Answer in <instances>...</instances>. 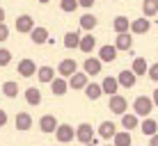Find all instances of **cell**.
Instances as JSON below:
<instances>
[{"instance_id":"4dcf8cb0","label":"cell","mask_w":158,"mask_h":146,"mask_svg":"<svg viewBox=\"0 0 158 146\" xmlns=\"http://www.w3.org/2000/svg\"><path fill=\"white\" fill-rule=\"evenodd\" d=\"M142 14L149 18V16H156L158 14V0H144L142 2Z\"/></svg>"},{"instance_id":"ab89813d","label":"cell","mask_w":158,"mask_h":146,"mask_svg":"<svg viewBox=\"0 0 158 146\" xmlns=\"http://www.w3.org/2000/svg\"><path fill=\"white\" fill-rule=\"evenodd\" d=\"M151 101H154V107H158V89H154V94H151Z\"/></svg>"},{"instance_id":"e575fe53","label":"cell","mask_w":158,"mask_h":146,"mask_svg":"<svg viewBox=\"0 0 158 146\" xmlns=\"http://www.w3.org/2000/svg\"><path fill=\"white\" fill-rule=\"evenodd\" d=\"M147 73H149V78L154 80V82H158V62H156V64H151V66H149V71H147Z\"/></svg>"},{"instance_id":"f35d334b","label":"cell","mask_w":158,"mask_h":146,"mask_svg":"<svg viewBox=\"0 0 158 146\" xmlns=\"http://www.w3.org/2000/svg\"><path fill=\"white\" fill-rule=\"evenodd\" d=\"M149 146H158V132L154 135V137H149Z\"/></svg>"},{"instance_id":"7402d4cb","label":"cell","mask_w":158,"mask_h":146,"mask_svg":"<svg viewBox=\"0 0 158 146\" xmlns=\"http://www.w3.org/2000/svg\"><path fill=\"white\" fill-rule=\"evenodd\" d=\"M112 30H115L117 34H124V32L131 30V21L126 18V16H117V18L112 21Z\"/></svg>"},{"instance_id":"8992f818","label":"cell","mask_w":158,"mask_h":146,"mask_svg":"<svg viewBox=\"0 0 158 146\" xmlns=\"http://www.w3.org/2000/svg\"><path fill=\"white\" fill-rule=\"evenodd\" d=\"M57 119H55V114H44L41 119H39V130L41 132H46V135H51V132H55L57 130Z\"/></svg>"},{"instance_id":"f546056e","label":"cell","mask_w":158,"mask_h":146,"mask_svg":"<svg viewBox=\"0 0 158 146\" xmlns=\"http://www.w3.org/2000/svg\"><path fill=\"white\" fill-rule=\"evenodd\" d=\"M0 89H2V94L7 96V98H16V96H19V85H16L14 80H7Z\"/></svg>"},{"instance_id":"ba28073f","label":"cell","mask_w":158,"mask_h":146,"mask_svg":"<svg viewBox=\"0 0 158 146\" xmlns=\"http://www.w3.org/2000/svg\"><path fill=\"white\" fill-rule=\"evenodd\" d=\"M117 80H119V87L131 89V87H135V82H138V75H135L133 71H128V69H124V71H119Z\"/></svg>"},{"instance_id":"7bdbcfd3","label":"cell","mask_w":158,"mask_h":146,"mask_svg":"<svg viewBox=\"0 0 158 146\" xmlns=\"http://www.w3.org/2000/svg\"><path fill=\"white\" fill-rule=\"evenodd\" d=\"M39 2H41V5H46V2H51V0H39Z\"/></svg>"},{"instance_id":"d590c367","label":"cell","mask_w":158,"mask_h":146,"mask_svg":"<svg viewBox=\"0 0 158 146\" xmlns=\"http://www.w3.org/2000/svg\"><path fill=\"white\" fill-rule=\"evenodd\" d=\"M9 39V28L5 23H0V41H7Z\"/></svg>"},{"instance_id":"ffe728a7","label":"cell","mask_w":158,"mask_h":146,"mask_svg":"<svg viewBox=\"0 0 158 146\" xmlns=\"http://www.w3.org/2000/svg\"><path fill=\"white\" fill-rule=\"evenodd\" d=\"M140 130H142V135H147V137H154V135L158 132V121H154V119L147 116L142 123H140Z\"/></svg>"},{"instance_id":"f1b7e54d","label":"cell","mask_w":158,"mask_h":146,"mask_svg":"<svg viewBox=\"0 0 158 146\" xmlns=\"http://www.w3.org/2000/svg\"><path fill=\"white\" fill-rule=\"evenodd\" d=\"M78 48H80L83 53H92V50L96 48V39L92 37V32H89L87 37H80V46H78Z\"/></svg>"},{"instance_id":"e0dca14e","label":"cell","mask_w":158,"mask_h":146,"mask_svg":"<svg viewBox=\"0 0 158 146\" xmlns=\"http://www.w3.org/2000/svg\"><path fill=\"white\" fill-rule=\"evenodd\" d=\"M115 135H117V126L112 121H103L99 126V137L101 139H112Z\"/></svg>"},{"instance_id":"603a6c76","label":"cell","mask_w":158,"mask_h":146,"mask_svg":"<svg viewBox=\"0 0 158 146\" xmlns=\"http://www.w3.org/2000/svg\"><path fill=\"white\" fill-rule=\"evenodd\" d=\"M25 103H28V105H39L41 103V91L37 89V87H28L25 89Z\"/></svg>"},{"instance_id":"60d3db41","label":"cell","mask_w":158,"mask_h":146,"mask_svg":"<svg viewBox=\"0 0 158 146\" xmlns=\"http://www.w3.org/2000/svg\"><path fill=\"white\" fill-rule=\"evenodd\" d=\"M0 23H5V9L0 7Z\"/></svg>"},{"instance_id":"8fae6325","label":"cell","mask_w":158,"mask_h":146,"mask_svg":"<svg viewBox=\"0 0 158 146\" xmlns=\"http://www.w3.org/2000/svg\"><path fill=\"white\" fill-rule=\"evenodd\" d=\"M16 71L23 75V78H32V75H37V64L32 62V59H21Z\"/></svg>"},{"instance_id":"277c9868","label":"cell","mask_w":158,"mask_h":146,"mask_svg":"<svg viewBox=\"0 0 158 146\" xmlns=\"http://www.w3.org/2000/svg\"><path fill=\"white\" fill-rule=\"evenodd\" d=\"M76 139H78L80 144L94 142V128H92L89 123H80V126L76 128Z\"/></svg>"},{"instance_id":"ee69618b","label":"cell","mask_w":158,"mask_h":146,"mask_svg":"<svg viewBox=\"0 0 158 146\" xmlns=\"http://www.w3.org/2000/svg\"><path fill=\"white\" fill-rule=\"evenodd\" d=\"M108 146H115V144H108Z\"/></svg>"},{"instance_id":"7c38bea8","label":"cell","mask_w":158,"mask_h":146,"mask_svg":"<svg viewBox=\"0 0 158 146\" xmlns=\"http://www.w3.org/2000/svg\"><path fill=\"white\" fill-rule=\"evenodd\" d=\"M101 89H103V94L115 96L117 91H119V80L112 78V75H106V78H103V82H101Z\"/></svg>"},{"instance_id":"74e56055","label":"cell","mask_w":158,"mask_h":146,"mask_svg":"<svg viewBox=\"0 0 158 146\" xmlns=\"http://www.w3.org/2000/svg\"><path fill=\"white\" fill-rule=\"evenodd\" d=\"M7 119H9V116H7V112H5V110H0V128H2L5 123H7Z\"/></svg>"},{"instance_id":"4fadbf2b","label":"cell","mask_w":158,"mask_h":146,"mask_svg":"<svg viewBox=\"0 0 158 146\" xmlns=\"http://www.w3.org/2000/svg\"><path fill=\"white\" fill-rule=\"evenodd\" d=\"M51 89H53V96H64L69 89V80L62 75H55V80L51 82Z\"/></svg>"},{"instance_id":"6da1fadb","label":"cell","mask_w":158,"mask_h":146,"mask_svg":"<svg viewBox=\"0 0 158 146\" xmlns=\"http://www.w3.org/2000/svg\"><path fill=\"white\" fill-rule=\"evenodd\" d=\"M151 110H154V101L149 98V96H138V98L133 101V112L138 116H149L151 114Z\"/></svg>"},{"instance_id":"1f68e13d","label":"cell","mask_w":158,"mask_h":146,"mask_svg":"<svg viewBox=\"0 0 158 146\" xmlns=\"http://www.w3.org/2000/svg\"><path fill=\"white\" fill-rule=\"evenodd\" d=\"M80 46V34L78 32H67L64 34V48H78Z\"/></svg>"},{"instance_id":"4316f807","label":"cell","mask_w":158,"mask_h":146,"mask_svg":"<svg viewBox=\"0 0 158 146\" xmlns=\"http://www.w3.org/2000/svg\"><path fill=\"white\" fill-rule=\"evenodd\" d=\"M85 96L89 101H99L101 96H103V89H101V85H94V82H89L85 87Z\"/></svg>"},{"instance_id":"836d02e7","label":"cell","mask_w":158,"mask_h":146,"mask_svg":"<svg viewBox=\"0 0 158 146\" xmlns=\"http://www.w3.org/2000/svg\"><path fill=\"white\" fill-rule=\"evenodd\" d=\"M9 62H12V53L7 48H0V66H9Z\"/></svg>"},{"instance_id":"44dd1931","label":"cell","mask_w":158,"mask_h":146,"mask_svg":"<svg viewBox=\"0 0 158 146\" xmlns=\"http://www.w3.org/2000/svg\"><path fill=\"white\" fill-rule=\"evenodd\" d=\"M99 59L101 62H115L117 59V48L115 46H101L99 48Z\"/></svg>"},{"instance_id":"d6a6232c","label":"cell","mask_w":158,"mask_h":146,"mask_svg":"<svg viewBox=\"0 0 158 146\" xmlns=\"http://www.w3.org/2000/svg\"><path fill=\"white\" fill-rule=\"evenodd\" d=\"M80 5H78V0H60V9L62 12H67V14H71V12H76Z\"/></svg>"},{"instance_id":"8d00e7d4","label":"cell","mask_w":158,"mask_h":146,"mask_svg":"<svg viewBox=\"0 0 158 146\" xmlns=\"http://www.w3.org/2000/svg\"><path fill=\"white\" fill-rule=\"evenodd\" d=\"M94 2H96V0H78V5H80V7H85V9H89Z\"/></svg>"},{"instance_id":"cb8c5ba5","label":"cell","mask_w":158,"mask_h":146,"mask_svg":"<svg viewBox=\"0 0 158 146\" xmlns=\"http://www.w3.org/2000/svg\"><path fill=\"white\" fill-rule=\"evenodd\" d=\"M122 126L126 128L128 132L133 130V128H140V119H138V114H135V112H133V114H128V112H126V114H122Z\"/></svg>"},{"instance_id":"5b68a950","label":"cell","mask_w":158,"mask_h":146,"mask_svg":"<svg viewBox=\"0 0 158 146\" xmlns=\"http://www.w3.org/2000/svg\"><path fill=\"white\" fill-rule=\"evenodd\" d=\"M35 30V18L30 14H21L16 18V32H23V34H30Z\"/></svg>"},{"instance_id":"5bb4252c","label":"cell","mask_w":158,"mask_h":146,"mask_svg":"<svg viewBox=\"0 0 158 146\" xmlns=\"http://www.w3.org/2000/svg\"><path fill=\"white\" fill-rule=\"evenodd\" d=\"M101 59L99 57H87L85 62H83V71L87 75H96V73H101Z\"/></svg>"},{"instance_id":"d6986e66","label":"cell","mask_w":158,"mask_h":146,"mask_svg":"<svg viewBox=\"0 0 158 146\" xmlns=\"http://www.w3.org/2000/svg\"><path fill=\"white\" fill-rule=\"evenodd\" d=\"M115 48H117V50H131V48H133V37H131L128 32H124V34H117Z\"/></svg>"},{"instance_id":"b9f144b4","label":"cell","mask_w":158,"mask_h":146,"mask_svg":"<svg viewBox=\"0 0 158 146\" xmlns=\"http://www.w3.org/2000/svg\"><path fill=\"white\" fill-rule=\"evenodd\" d=\"M83 146H96V142H89V144H83Z\"/></svg>"},{"instance_id":"52a82bcc","label":"cell","mask_w":158,"mask_h":146,"mask_svg":"<svg viewBox=\"0 0 158 146\" xmlns=\"http://www.w3.org/2000/svg\"><path fill=\"white\" fill-rule=\"evenodd\" d=\"M78 71V64H76V59H62V62L57 64V73L62 75V78H71V75Z\"/></svg>"},{"instance_id":"9a60e30c","label":"cell","mask_w":158,"mask_h":146,"mask_svg":"<svg viewBox=\"0 0 158 146\" xmlns=\"http://www.w3.org/2000/svg\"><path fill=\"white\" fill-rule=\"evenodd\" d=\"M151 28V23H149V18H135V21H131V32L133 34H144V32H149Z\"/></svg>"},{"instance_id":"83f0119b","label":"cell","mask_w":158,"mask_h":146,"mask_svg":"<svg viewBox=\"0 0 158 146\" xmlns=\"http://www.w3.org/2000/svg\"><path fill=\"white\" fill-rule=\"evenodd\" d=\"M131 71H133L135 75H147V71H149V66H147V59H144V57H135V59H133V66H131Z\"/></svg>"},{"instance_id":"3957f363","label":"cell","mask_w":158,"mask_h":146,"mask_svg":"<svg viewBox=\"0 0 158 146\" xmlns=\"http://www.w3.org/2000/svg\"><path fill=\"white\" fill-rule=\"evenodd\" d=\"M73 137H76V128H73V126H69V123H60V126H57V130H55V139H57L60 144L71 142Z\"/></svg>"},{"instance_id":"9c48e42d","label":"cell","mask_w":158,"mask_h":146,"mask_svg":"<svg viewBox=\"0 0 158 146\" xmlns=\"http://www.w3.org/2000/svg\"><path fill=\"white\" fill-rule=\"evenodd\" d=\"M87 85H89V75H87L85 71L83 73L76 71L71 78H69V87H71V89H85Z\"/></svg>"},{"instance_id":"d4e9b609","label":"cell","mask_w":158,"mask_h":146,"mask_svg":"<svg viewBox=\"0 0 158 146\" xmlns=\"http://www.w3.org/2000/svg\"><path fill=\"white\" fill-rule=\"evenodd\" d=\"M96 23H99V21H96L94 14H83L80 16V30H85V32H92L96 28Z\"/></svg>"},{"instance_id":"7a4b0ae2","label":"cell","mask_w":158,"mask_h":146,"mask_svg":"<svg viewBox=\"0 0 158 146\" xmlns=\"http://www.w3.org/2000/svg\"><path fill=\"white\" fill-rule=\"evenodd\" d=\"M108 110L122 116V114H126V110H128V101L124 98V96L115 94V96H110V101H108Z\"/></svg>"},{"instance_id":"f6af8a7d","label":"cell","mask_w":158,"mask_h":146,"mask_svg":"<svg viewBox=\"0 0 158 146\" xmlns=\"http://www.w3.org/2000/svg\"><path fill=\"white\" fill-rule=\"evenodd\" d=\"M0 91H2V89H0Z\"/></svg>"},{"instance_id":"ac0fdd59","label":"cell","mask_w":158,"mask_h":146,"mask_svg":"<svg viewBox=\"0 0 158 146\" xmlns=\"http://www.w3.org/2000/svg\"><path fill=\"white\" fill-rule=\"evenodd\" d=\"M37 78H39V82L51 85L53 80H55V69L53 66H39L37 69Z\"/></svg>"},{"instance_id":"484cf974","label":"cell","mask_w":158,"mask_h":146,"mask_svg":"<svg viewBox=\"0 0 158 146\" xmlns=\"http://www.w3.org/2000/svg\"><path fill=\"white\" fill-rule=\"evenodd\" d=\"M112 144H115V146H131V144H133V137H131L128 130H119L115 137H112Z\"/></svg>"},{"instance_id":"2e32d148","label":"cell","mask_w":158,"mask_h":146,"mask_svg":"<svg viewBox=\"0 0 158 146\" xmlns=\"http://www.w3.org/2000/svg\"><path fill=\"white\" fill-rule=\"evenodd\" d=\"M30 39H32V44H37V46H44V44H48V30L46 28H35L30 32Z\"/></svg>"},{"instance_id":"30bf717a","label":"cell","mask_w":158,"mask_h":146,"mask_svg":"<svg viewBox=\"0 0 158 146\" xmlns=\"http://www.w3.org/2000/svg\"><path fill=\"white\" fill-rule=\"evenodd\" d=\"M14 123H16V130H21V132L30 130V128H32V116H30V112H19L16 119H14Z\"/></svg>"}]
</instances>
